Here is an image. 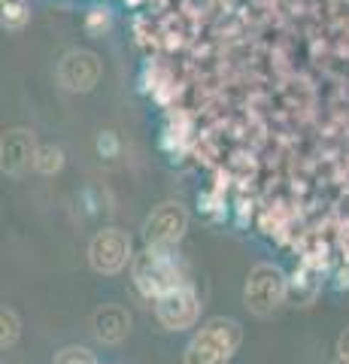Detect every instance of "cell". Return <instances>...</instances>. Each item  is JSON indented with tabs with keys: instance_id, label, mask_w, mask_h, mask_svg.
<instances>
[{
	"instance_id": "obj_7",
	"label": "cell",
	"mask_w": 349,
	"mask_h": 364,
	"mask_svg": "<svg viewBox=\"0 0 349 364\" xmlns=\"http://www.w3.org/2000/svg\"><path fill=\"white\" fill-rule=\"evenodd\" d=\"M131 328V316L122 310V306H100L95 313V334L104 340V343H122L128 337Z\"/></svg>"
},
{
	"instance_id": "obj_3",
	"label": "cell",
	"mask_w": 349,
	"mask_h": 364,
	"mask_svg": "<svg viewBox=\"0 0 349 364\" xmlns=\"http://www.w3.org/2000/svg\"><path fill=\"white\" fill-rule=\"evenodd\" d=\"M88 261L97 273H116L131 261V237L119 228L100 231L88 246Z\"/></svg>"
},
{
	"instance_id": "obj_2",
	"label": "cell",
	"mask_w": 349,
	"mask_h": 364,
	"mask_svg": "<svg viewBox=\"0 0 349 364\" xmlns=\"http://www.w3.org/2000/svg\"><path fill=\"white\" fill-rule=\"evenodd\" d=\"M286 298V277L270 264H258L246 282V306L258 316L274 313Z\"/></svg>"
},
{
	"instance_id": "obj_9",
	"label": "cell",
	"mask_w": 349,
	"mask_h": 364,
	"mask_svg": "<svg viewBox=\"0 0 349 364\" xmlns=\"http://www.w3.org/2000/svg\"><path fill=\"white\" fill-rule=\"evenodd\" d=\"M18 340V316L13 310H4V349L16 346Z\"/></svg>"
},
{
	"instance_id": "obj_8",
	"label": "cell",
	"mask_w": 349,
	"mask_h": 364,
	"mask_svg": "<svg viewBox=\"0 0 349 364\" xmlns=\"http://www.w3.org/2000/svg\"><path fill=\"white\" fill-rule=\"evenodd\" d=\"M52 364H95V355L88 349H82V346H70V349L58 352Z\"/></svg>"
},
{
	"instance_id": "obj_5",
	"label": "cell",
	"mask_w": 349,
	"mask_h": 364,
	"mask_svg": "<svg viewBox=\"0 0 349 364\" xmlns=\"http://www.w3.org/2000/svg\"><path fill=\"white\" fill-rule=\"evenodd\" d=\"M155 316L164 328L179 331V328H191L198 318V298L195 291L186 286H176L171 291L159 294V304H155Z\"/></svg>"
},
{
	"instance_id": "obj_6",
	"label": "cell",
	"mask_w": 349,
	"mask_h": 364,
	"mask_svg": "<svg viewBox=\"0 0 349 364\" xmlns=\"http://www.w3.org/2000/svg\"><path fill=\"white\" fill-rule=\"evenodd\" d=\"M188 215L179 203H161L149 219H146V243L149 246H171L183 237Z\"/></svg>"
},
{
	"instance_id": "obj_11",
	"label": "cell",
	"mask_w": 349,
	"mask_h": 364,
	"mask_svg": "<svg viewBox=\"0 0 349 364\" xmlns=\"http://www.w3.org/2000/svg\"><path fill=\"white\" fill-rule=\"evenodd\" d=\"M334 364H349V358H343V355H340V358H337Z\"/></svg>"
},
{
	"instance_id": "obj_4",
	"label": "cell",
	"mask_w": 349,
	"mask_h": 364,
	"mask_svg": "<svg viewBox=\"0 0 349 364\" xmlns=\"http://www.w3.org/2000/svg\"><path fill=\"white\" fill-rule=\"evenodd\" d=\"M164 246H149L143 252V258L137 261V286L146 291V294H164L176 289L179 282H173L176 270L171 264V258H167V252H161Z\"/></svg>"
},
{
	"instance_id": "obj_1",
	"label": "cell",
	"mask_w": 349,
	"mask_h": 364,
	"mask_svg": "<svg viewBox=\"0 0 349 364\" xmlns=\"http://www.w3.org/2000/svg\"><path fill=\"white\" fill-rule=\"evenodd\" d=\"M240 325L234 318H210L191 337L186 349V364H228L240 346Z\"/></svg>"
},
{
	"instance_id": "obj_10",
	"label": "cell",
	"mask_w": 349,
	"mask_h": 364,
	"mask_svg": "<svg viewBox=\"0 0 349 364\" xmlns=\"http://www.w3.org/2000/svg\"><path fill=\"white\" fill-rule=\"evenodd\" d=\"M340 355H343V358H349V328H346L343 337H340Z\"/></svg>"
}]
</instances>
